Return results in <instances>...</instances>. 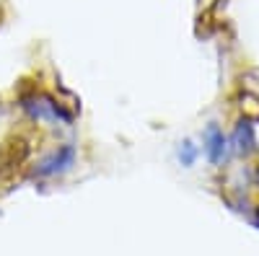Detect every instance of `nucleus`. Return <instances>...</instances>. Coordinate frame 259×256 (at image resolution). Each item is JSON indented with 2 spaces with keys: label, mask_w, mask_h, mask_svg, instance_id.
Listing matches in <instances>:
<instances>
[{
  "label": "nucleus",
  "mask_w": 259,
  "mask_h": 256,
  "mask_svg": "<svg viewBox=\"0 0 259 256\" xmlns=\"http://www.w3.org/2000/svg\"><path fill=\"white\" fill-rule=\"evenodd\" d=\"M21 106L24 112L34 119V122H62V124H70L73 117L62 109V104L55 101L47 93H31L21 98Z\"/></svg>",
  "instance_id": "obj_1"
},
{
  "label": "nucleus",
  "mask_w": 259,
  "mask_h": 256,
  "mask_svg": "<svg viewBox=\"0 0 259 256\" xmlns=\"http://www.w3.org/2000/svg\"><path fill=\"white\" fill-rule=\"evenodd\" d=\"M75 156H78V153H75V145H70V142L57 145L52 153H47L45 158L36 163V171H34V174L41 176V179L60 176V174H65V171H70V168H73Z\"/></svg>",
  "instance_id": "obj_2"
},
{
  "label": "nucleus",
  "mask_w": 259,
  "mask_h": 256,
  "mask_svg": "<svg viewBox=\"0 0 259 256\" xmlns=\"http://www.w3.org/2000/svg\"><path fill=\"white\" fill-rule=\"evenodd\" d=\"M202 142H205V153L210 158V163L221 166L228 156V140L223 135V130L218 124H207L205 127V135H202Z\"/></svg>",
  "instance_id": "obj_3"
},
{
  "label": "nucleus",
  "mask_w": 259,
  "mask_h": 256,
  "mask_svg": "<svg viewBox=\"0 0 259 256\" xmlns=\"http://www.w3.org/2000/svg\"><path fill=\"white\" fill-rule=\"evenodd\" d=\"M29 156L26 140L21 137H8L3 145H0V166L3 168H18V163H24Z\"/></svg>",
  "instance_id": "obj_4"
},
{
  "label": "nucleus",
  "mask_w": 259,
  "mask_h": 256,
  "mask_svg": "<svg viewBox=\"0 0 259 256\" xmlns=\"http://www.w3.org/2000/svg\"><path fill=\"white\" fill-rule=\"evenodd\" d=\"M231 147L239 156H251L256 150V137H254V127L249 122H239L233 130V137H231Z\"/></svg>",
  "instance_id": "obj_5"
},
{
  "label": "nucleus",
  "mask_w": 259,
  "mask_h": 256,
  "mask_svg": "<svg viewBox=\"0 0 259 256\" xmlns=\"http://www.w3.org/2000/svg\"><path fill=\"white\" fill-rule=\"evenodd\" d=\"M194 158H197V145L189 142V140L179 142V161H182V166H192Z\"/></svg>",
  "instance_id": "obj_6"
},
{
  "label": "nucleus",
  "mask_w": 259,
  "mask_h": 256,
  "mask_svg": "<svg viewBox=\"0 0 259 256\" xmlns=\"http://www.w3.org/2000/svg\"><path fill=\"white\" fill-rule=\"evenodd\" d=\"M256 225H259V212H256Z\"/></svg>",
  "instance_id": "obj_7"
},
{
  "label": "nucleus",
  "mask_w": 259,
  "mask_h": 256,
  "mask_svg": "<svg viewBox=\"0 0 259 256\" xmlns=\"http://www.w3.org/2000/svg\"><path fill=\"white\" fill-rule=\"evenodd\" d=\"M256 179H259V171H256Z\"/></svg>",
  "instance_id": "obj_8"
}]
</instances>
